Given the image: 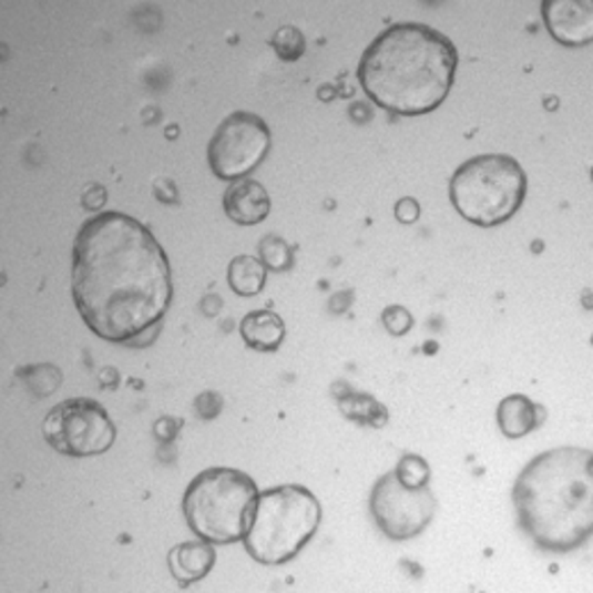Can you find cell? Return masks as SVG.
I'll return each mask as SVG.
<instances>
[{
  "label": "cell",
  "instance_id": "1",
  "mask_svg": "<svg viewBox=\"0 0 593 593\" xmlns=\"http://www.w3.org/2000/svg\"><path fill=\"white\" fill-rule=\"evenodd\" d=\"M71 295L92 334L126 345L163 323L172 304L167 252L140 219L96 213L73 241Z\"/></svg>",
  "mask_w": 593,
  "mask_h": 593
},
{
  "label": "cell",
  "instance_id": "16",
  "mask_svg": "<svg viewBox=\"0 0 593 593\" xmlns=\"http://www.w3.org/2000/svg\"><path fill=\"white\" fill-rule=\"evenodd\" d=\"M226 282L231 290L241 297H254L265 288L267 282V267L260 263V258L254 256H235L228 263Z\"/></svg>",
  "mask_w": 593,
  "mask_h": 593
},
{
  "label": "cell",
  "instance_id": "11",
  "mask_svg": "<svg viewBox=\"0 0 593 593\" xmlns=\"http://www.w3.org/2000/svg\"><path fill=\"white\" fill-rule=\"evenodd\" d=\"M222 204H224L226 217L241 226H256L272 211L267 190L263 187V183L254 178L233 181L224 192Z\"/></svg>",
  "mask_w": 593,
  "mask_h": 593
},
{
  "label": "cell",
  "instance_id": "9",
  "mask_svg": "<svg viewBox=\"0 0 593 593\" xmlns=\"http://www.w3.org/2000/svg\"><path fill=\"white\" fill-rule=\"evenodd\" d=\"M370 513L377 528L392 541H409L427 530L437 498L427 487L411 489L398 480L395 470L381 474L370 493Z\"/></svg>",
  "mask_w": 593,
  "mask_h": 593
},
{
  "label": "cell",
  "instance_id": "14",
  "mask_svg": "<svg viewBox=\"0 0 593 593\" xmlns=\"http://www.w3.org/2000/svg\"><path fill=\"white\" fill-rule=\"evenodd\" d=\"M241 336L256 351H274L286 338V325L274 310H252L241 323Z\"/></svg>",
  "mask_w": 593,
  "mask_h": 593
},
{
  "label": "cell",
  "instance_id": "27",
  "mask_svg": "<svg viewBox=\"0 0 593 593\" xmlns=\"http://www.w3.org/2000/svg\"><path fill=\"white\" fill-rule=\"evenodd\" d=\"M101 384L103 386H116V372L112 368H105V372H101Z\"/></svg>",
  "mask_w": 593,
  "mask_h": 593
},
{
  "label": "cell",
  "instance_id": "3",
  "mask_svg": "<svg viewBox=\"0 0 593 593\" xmlns=\"http://www.w3.org/2000/svg\"><path fill=\"white\" fill-rule=\"evenodd\" d=\"M511 498L521 530L539 550L575 552L593 534V452L562 446L536 454Z\"/></svg>",
  "mask_w": 593,
  "mask_h": 593
},
{
  "label": "cell",
  "instance_id": "10",
  "mask_svg": "<svg viewBox=\"0 0 593 593\" xmlns=\"http://www.w3.org/2000/svg\"><path fill=\"white\" fill-rule=\"evenodd\" d=\"M541 14L548 32L562 47H586L593 42V10L584 0H545Z\"/></svg>",
  "mask_w": 593,
  "mask_h": 593
},
{
  "label": "cell",
  "instance_id": "19",
  "mask_svg": "<svg viewBox=\"0 0 593 593\" xmlns=\"http://www.w3.org/2000/svg\"><path fill=\"white\" fill-rule=\"evenodd\" d=\"M395 474H398V480L411 489H420L429 484V463L422 457L416 454H407L400 459L398 468H395Z\"/></svg>",
  "mask_w": 593,
  "mask_h": 593
},
{
  "label": "cell",
  "instance_id": "5",
  "mask_svg": "<svg viewBox=\"0 0 593 593\" xmlns=\"http://www.w3.org/2000/svg\"><path fill=\"white\" fill-rule=\"evenodd\" d=\"M320 500L306 487L284 484L258 495L256 513L243 543L249 558L265 566L293 562L318 532Z\"/></svg>",
  "mask_w": 593,
  "mask_h": 593
},
{
  "label": "cell",
  "instance_id": "23",
  "mask_svg": "<svg viewBox=\"0 0 593 593\" xmlns=\"http://www.w3.org/2000/svg\"><path fill=\"white\" fill-rule=\"evenodd\" d=\"M395 217L400 224H416L420 219V204L413 196H405V200L395 204Z\"/></svg>",
  "mask_w": 593,
  "mask_h": 593
},
{
  "label": "cell",
  "instance_id": "13",
  "mask_svg": "<svg viewBox=\"0 0 593 593\" xmlns=\"http://www.w3.org/2000/svg\"><path fill=\"white\" fill-rule=\"evenodd\" d=\"M495 418L507 439H523L545 420V409L534 405L528 395H509L498 405Z\"/></svg>",
  "mask_w": 593,
  "mask_h": 593
},
{
  "label": "cell",
  "instance_id": "17",
  "mask_svg": "<svg viewBox=\"0 0 593 593\" xmlns=\"http://www.w3.org/2000/svg\"><path fill=\"white\" fill-rule=\"evenodd\" d=\"M258 258L272 272H286L293 267V249L279 235H265L258 243Z\"/></svg>",
  "mask_w": 593,
  "mask_h": 593
},
{
  "label": "cell",
  "instance_id": "25",
  "mask_svg": "<svg viewBox=\"0 0 593 593\" xmlns=\"http://www.w3.org/2000/svg\"><path fill=\"white\" fill-rule=\"evenodd\" d=\"M176 431H178V425L174 418H161L153 427V433L157 437V441H163V443H170L176 437Z\"/></svg>",
  "mask_w": 593,
  "mask_h": 593
},
{
  "label": "cell",
  "instance_id": "7",
  "mask_svg": "<svg viewBox=\"0 0 593 593\" xmlns=\"http://www.w3.org/2000/svg\"><path fill=\"white\" fill-rule=\"evenodd\" d=\"M42 433L55 452L73 459L105 454L116 441L112 418L90 398H69L55 405L44 418Z\"/></svg>",
  "mask_w": 593,
  "mask_h": 593
},
{
  "label": "cell",
  "instance_id": "18",
  "mask_svg": "<svg viewBox=\"0 0 593 593\" xmlns=\"http://www.w3.org/2000/svg\"><path fill=\"white\" fill-rule=\"evenodd\" d=\"M269 44H272L274 53L279 55V60H284V62H297L306 51L304 32L295 25H282L272 34Z\"/></svg>",
  "mask_w": 593,
  "mask_h": 593
},
{
  "label": "cell",
  "instance_id": "4",
  "mask_svg": "<svg viewBox=\"0 0 593 593\" xmlns=\"http://www.w3.org/2000/svg\"><path fill=\"white\" fill-rule=\"evenodd\" d=\"M258 487L237 468H206L183 493V517L187 528L213 545L243 541L252 528Z\"/></svg>",
  "mask_w": 593,
  "mask_h": 593
},
{
  "label": "cell",
  "instance_id": "22",
  "mask_svg": "<svg viewBox=\"0 0 593 593\" xmlns=\"http://www.w3.org/2000/svg\"><path fill=\"white\" fill-rule=\"evenodd\" d=\"M194 407H196V413H200V418H204V420H213V418L219 416V411H222V407H224V400H222V395H219V392L208 390V392H202L200 398H196Z\"/></svg>",
  "mask_w": 593,
  "mask_h": 593
},
{
  "label": "cell",
  "instance_id": "8",
  "mask_svg": "<svg viewBox=\"0 0 593 593\" xmlns=\"http://www.w3.org/2000/svg\"><path fill=\"white\" fill-rule=\"evenodd\" d=\"M272 146L269 126L254 112H233L213 133L206 157L211 172L222 181L247 178L263 161Z\"/></svg>",
  "mask_w": 593,
  "mask_h": 593
},
{
  "label": "cell",
  "instance_id": "2",
  "mask_svg": "<svg viewBox=\"0 0 593 593\" xmlns=\"http://www.w3.org/2000/svg\"><path fill=\"white\" fill-rule=\"evenodd\" d=\"M459 67L452 39L427 23H395L375 37L359 62V83L372 103L420 116L439 110Z\"/></svg>",
  "mask_w": 593,
  "mask_h": 593
},
{
  "label": "cell",
  "instance_id": "12",
  "mask_svg": "<svg viewBox=\"0 0 593 593\" xmlns=\"http://www.w3.org/2000/svg\"><path fill=\"white\" fill-rule=\"evenodd\" d=\"M170 571L176 577V582L181 586H190L194 582L204 580L215 562H217V552L213 548V543L200 539V541H185L178 543L170 550Z\"/></svg>",
  "mask_w": 593,
  "mask_h": 593
},
{
  "label": "cell",
  "instance_id": "26",
  "mask_svg": "<svg viewBox=\"0 0 593 593\" xmlns=\"http://www.w3.org/2000/svg\"><path fill=\"white\" fill-rule=\"evenodd\" d=\"M161 327H163V323L153 325L151 329H146V331H142L140 336H135L133 340H129V342H126V347H133V349H142V347H146L149 342H153V340H155V336H157V331H161Z\"/></svg>",
  "mask_w": 593,
  "mask_h": 593
},
{
  "label": "cell",
  "instance_id": "15",
  "mask_svg": "<svg viewBox=\"0 0 593 593\" xmlns=\"http://www.w3.org/2000/svg\"><path fill=\"white\" fill-rule=\"evenodd\" d=\"M336 398H338V407H340L345 418L359 422L364 427H377V429L388 425L386 407L381 402H377L372 395L347 388L345 392L336 390Z\"/></svg>",
  "mask_w": 593,
  "mask_h": 593
},
{
  "label": "cell",
  "instance_id": "21",
  "mask_svg": "<svg viewBox=\"0 0 593 593\" xmlns=\"http://www.w3.org/2000/svg\"><path fill=\"white\" fill-rule=\"evenodd\" d=\"M381 323L388 329V334H392V336H405L413 327V315H411L409 308L395 304V306H388L381 313Z\"/></svg>",
  "mask_w": 593,
  "mask_h": 593
},
{
  "label": "cell",
  "instance_id": "6",
  "mask_svg": "<svg viewBox=\"0 0 593 593\" xmlns=\"http://www.w3.org/2000/svg\"><path fill=\"white\" fill-rule=\"evenodd\" d=\"M528 194V174L513 155L482 153L461 163L450 181V202L470 224L491 228L517 215Z\"/></svg>",
  "mask_w": 593,
  "mask_h": 593
},
{
  "label": "cell",
  "instance_id": "24",
  "mask_svg": "<svg viewBox=\"0 0 593 593\" xmlns=\"http://www.w3.org/2000/svg\"><path fill=\"white\" fill-rule=\"evenodd\" d=\"M105 202H108V192H105V187L99 185V183H96V185H88L85 192H83V196H81L83 208L94 211V213H99V211L105 206Z\"/></svg>",
  "mask_w": 593,
  "mask_h": 593
},
{
  "label": "cell",
  "instance_id": "20",
  "mask_svg": "<svg viewBox=\"0 0 593 593\" xmlns=\"http://www.w3.org/2000/svg\"><path fill=\"white\" fill-rule=\"evenodd\" d=\"M30 390H34L37 395H51L55 392V388L62 384V372L53 366H39V368H25L23 372Z\"/></svg>",
  "mask_w": 593,
  "mask_h": 593
}]
</instances>
